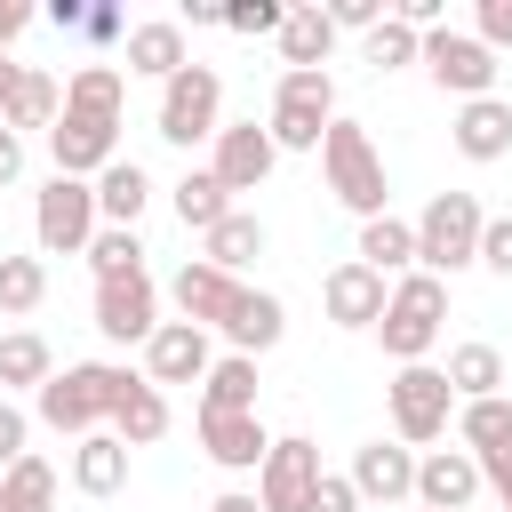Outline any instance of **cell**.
Listing matches in <instances>:
<instances>
[{
    "label": "cell",
    "instance_id": "1",
    "mask_svg": "<svg viewBox=\"0 0 512 512\" xmlns=\"http://www.w3.org/2000/svg\"><path fill=\"white\" fill-rule=\"evenodd\" d=\"M128 376H136V368L80 360V368H56V376L32 392V408H40V424H48V432H72V440H88V432H112V408H120Z\"/></svg>",
    "mask_w": 512,
    "mask_h": 512
},
{
    "label": "cell",
    "instance_id": "2",
    "mask_svg": "<svg viewBox=\"0 0 512 512\" xmlns=\"http://www.w3.org/2000/svg\"><path fill=\"white\" fill-rule=\"evenodd\" d=\"M320 168H328V192L368 224V216H384V200H392V184H384V152L368 144V128L360 120H328V136H320Z\"/></svg>",
    "mask_w": 512,
    "mask_h": 512
},
{
    "label": "cell",
    "instance_id": "3",
    "mask_svg": "<svg viewBox=\"0 0 512 512\" xmlns=\"http://www.w3.org/2000/svg\"><path fill=\"white\" fill-rule=\"evenodd\" d=\"M480 232H488V208L472 192H432L424 216H416V272H464L480 264Z\"/></svg>",
    "mask_w": 512,
    "mask_h": 512
},
{
    "label": "cell",
    "instance_id": "4",
    "mask_svg": "<svg viewBox=\"0 0 512 512\" xmlns=\"http://www.w3.org/2000/svg\"><path fill=\"white\" fill-rule=\"evenodd\" d=\"M440 320H448V280H440V272H408V280L392 288L376 336H384V352H392L400 368H416V360L440 344Z\"/></svg>",
    "mask_w": 512,
    "mask_h": 512
},
{
    "label": "cell",
    "instance_id": "5",
    "mask_svg": "<svg viewBox=\"0 0 512 512\" xmlns=\"http://www.w3.org/2000/svg\"><path fill=\"white\" fill-rule=\"evenodd\" d=\"M96 232H104V224H96V184L48 176L40 200H32V240H40V256H88Z\"/></svg>",
    "mask_w": 512,
    "mask_h": 512
},
{
    "label": "cell",
    "instance_id": "6",
    "mask_svg": "<svg viewBox=\"0 0 512 512\" xmlns=\"http://www.w3.org/2000/svg\"><path fill=\"white\" fill-rule=\"evenodd\" d=\"M328 120H336V80L328 72H280V96H272V144L280 152H320V136H328Z\"/></svg>",
    "mask_w": 512,
    "mask_h": 512
},
{
    "label": "cell",
    "instance_id": "7",
    "mask_svg": "<svg viewBox=\"0 0 512 512\" xmlns=\"http://www.w3.org/2000/svg\"><path fill=\"white\" fill-rule=\"evenodd\" d=\"M384 400H392V432H400V448H432L440 432H448V416H456V392H448V368H400L392 384H384Z\"/></svg>",
    "mask_w": 512,
    "mask_h": 512
},
{
    "label": "cell",
    "instance_id": "8",
    "mask_svg": "<svg viewBox=\"0 0 512 512\" xmlns=\"http://www.w3.org/2000/svg\"><path fill=\"white\" fill-rule=\"evenodd\" d=\"M216 112H224L216 64H184V72L160 88V136H168V144H216Z\"/></svg>",
    "mask_w": 512,
    "mask_h": 512
},
{
    "label": "cell",
    "instance_id": "9",
    "mask_svg": "<svg viewBox=\"0 0 512 512\" xmlns=\"http://www.w3.org/2000/svg\"><path fill=\"white\" fill-rule=\"evenodd\" d=\"M424 72H432L448 96H464V104H472V96H496V48L472 40V32H448V24L424 32Z\"/></svg>",
    "mask_w": 512,
    "mask_h": 512
},
{
    "label": "cell",
    "instance_id": "10",
    "mask_svg": "<svg viewBox=\"0 0 512 512\" xmlns=\"http://www.w3.org/2000/svg\"><path fill=\"white\" fill-rule=\"evenodd\" d=\"M312 488H320V448H312L304 432L272 440V456H264V472H256V504H264V512H312Z\"/></svg>",
    "mask_w": 512,
    "mask_h": 512
},
{
    "label": "cell",
    "instance_id": "11",
    "mask_svg": "<svg viewBox=\"0 0 512 512\" xmlns=\"http://www.w3.org/2000/svg\"><path fill=\"white\" fill-rule=\"evenodd\" d=\"M48 152H56V176H104L112 160H120V120H96V112H72L64 104V120L48 128Z\"/></svg>",
    "mask_w": 512,
    "mask_h": 512
},
{
    "label": "cell",
    "instance_id": "12",
    "mask_svg": "<svg viewBox=\"0 0 512 512\" xmlns=\"http://www.w3.org/2000/svg\"><path fill=\"white\" fill-rule=\"evenodd\" d=\"M96 328H104L112 344H152V336H160V288H152V272L96 280Z\"/></svg>",
    "mask_w": 512,
    "mask_h": 512
},
{
    "label": "cell",
    "instance_id": "13",
    "mask_svg": "<svg viewBox=\"0 0 512 512\" xmlns=\"http://www.w3.org/2000/svg\"><path fill=\"white\" fill-rule=\"evenodd\" d=\"M200 448H208V464H224V472H264L272 432L256 424V408H200Z\"/></svg>",
    "mask_w": 512,
    "mask_h": 512
},
{
    "label": "cell",
    "instance_id": "14",
    "mask_svg": "<svg viewBox=\"0 0 512 512\" xmlns=\"http://www.w3.org/2000/svg\"><path fill=\"white\" fill-rule=\"evenodd\" d=\"M272 160H280V144H272V128H256V120H240V128H216V160H208V176H216L224 192H256V184L272 176Z\"/></svg>",
    "mask_w": 512,
    "mask_h": 512
},
{
    "label": "cell",
    "instance_id": "15",
    "mask_svg": "<svg viewBox=\"0 0 512 512\" xmlns=\"http://www.w3.org/2000/svg\"><path fill=\"white\" fill-rule=\"evenodd\" d=\"M168 296H176V312L192 320V328H224L232 312H240V296H248V280H232V272H216V264H184L176 280H168Z\"/></svg>",
    "mask_w": 512,
    "mask_h": 512
},
{
    "label": "cell",
    "instance_id": "16",
    "mask_svg": "<svg viewBox=\"0 0 512 512\" xmlns=\"http://www.w3.org/2000/svg\"><path fill=\"white\" fill-rule=\"evenodd\" d=\"M208 368H216V352H208V328H192V320H160V336L144 344L152 384H208Z\"/></svg>",
    "mask_w": 512,
    "mask_h": 512
},
{
    "label": "cell",
    "instance_id": "17",
    "mask_svg": "<svg viewBox=\"0 0 512 512\" xmlns=\"http://www.w3.org/2000/svg\"><path fill=\"white\" fill-rule=\"evenodd\" d=\"M480 488H488V480H480V456H472V448H432V456H416V504H424V512H464Z\"/></svg>",
    "mask_w": 512,
    "mask_h": 512
},
{
    "label": "cell",
    "instance_id": "18",
    "mask_svg": "<svg viewBox=\"0 0 512 512\" xmlns=\"http://www.w3.org/2000/svg\"><path fill=\"white\" fill-rule=\"evenodd\" d=\"M320 304H328L336 328H376L384 304H392V288H384V272H368V264L352 256V264H336V272L320 280Z\"/></svg>",
    "mask_w": 512,
    "mask_h": 512
},
{
    "label": "cell",
    "instance_id": "19",
    "mask_svg": "<svg viewBox=\"0 0 512 512\" xmlns=\"http://www.w3.org/2000/svg\"><path fill=\"white\" fill-rule=\"evenodd\" d=\"M192 64V48H184V24L176 16H152V24H128V48H120V72H144V80H176Z\"/></svg>",
    "mask_w": 512,
    "mask_h": 512
},
{
    "label": "cell",
    "instance_id": "20",
    "mask_svg": "<svg viewBox=\"0 0 512 512\" xmlns=\"http://www.w3.org/2000/svg\"><path fill=\"white\" fill-rule=\"evenodd\" d=\"M352 488H360L368 504H400V496H416V448H400V440H368V448H352Z\"/></svg>",
    "mask_w": 512,
    "mask_h": 512
},
{
    "label": "cell",
    "instance_id": "21",
    "mask_svg": "<svg viewBox=\"0 0 512 512\" xmlns=\"http://www.w3.org/2000/svg\"><path fill=\"white\" fill-rule=\"evenodd\" d=\"M448 136H456L464 160L488 168V160L512 152V104H504V96H472V104H456V128H448Z\"/></svg>",
    "mask_w": 512,
    "mask_h": 512
},
{
    "label": "cell",
    "instance_id": "22",
    "mask_svg": "<svg viewBox=\"0 0 512 512\" xmlns=\"http://www.w3.org/2000/svg\"><path fill=\"white\" fill-rule=\"evenodd\" d=\"M72 488L80 496H120L128 488V440L120 432H88L72 448Z\"/></svg>",
    "mask_w": 512,
    "mask_h": 512
},
{
    "label": "cell",
    "instance_id": "23",
    "mask_svg": "<svg viewBox=\"0 0 512 512\" xmlns=\"http://www.w3.org/2000/svg\"><path fill=\"white\" fill-rule=\"evenodd\" d=\"M64 120V88H56V72H40V64H24V80L8 88V104H0V128H56Z\"/></svg>",
    "mask_w": 512,
    "mask_h": 512
},
{
    "label": "cell",
    "instance_id": "24",
    "mask_svg": "<svg viewBox=\"0 0 512 512\" xmlns=\"http://www.w3.org/2000/svg\"><path fill=\"white\" fill-rule=\"evenodd\" d=\"M112 432H120L128 448H152V440L168 432V392H160L152 376H128V392H120V408H112Z\"/></svg>",
    "mask_w": 512,
    "mask_h": 512
},
{
    "label": "cell",
    "instance_id": "25",
    "mask_svg": "<svg viewBox=\"0 0 512 512\" xmlns=\"http://www.w3.org/2000/svg\"><path fill=\"white\" fill-rule=\"evenodd\" d=\"M328 48H336L328 8H288V24H280V56H288V72H328Z\"/></svg>",
    "mask_w": 512,
    "mask_h": 512
},
{
    "label": "cell",
    "instance_id": "26",
    "mask_svg": "<svg viewBox=\"0 0 512 512\" xmlns=\"http://www.w3.org/2000/svg\"><path fill=\"white\" fill-rule=\"evenodd\" d=\"M144 200H152V176H144L136 160H112V168L96 176V216H104V224H120V232H136V216H144Z\"/></svg>",
    "mask_w": 512,
    "mask_h": 512
},
{
    "label": "cell",
    "instance_id": "27",
    "mask_svg": "<svg viewBox=\"0 0 512 512\" xmlns=\"http://www.w3.org/2000/svg\"><path fill=\"white\" fill-rule=\"evenodd\" d=\"M360 264H368V272H400V280H408V272H416V224H400L392 208H384V216H368V224H360Z\"/></svg>",
    "mask_w": 512,
    "mask_h": 512
},
{
    "label": "cell",
    "instance_id": "28",
    "mask_svg": "<svg viewBox=\"0 0 512 512\" xmlns=\"http://www.w3.org/2000/svg\"><path fill=\"white\" fill-rule=\"evenodd\" d=\"M224 336H232V352H248V360H256V352H272V344L288 336V312H280V296L248 288V296H240V312L224 320Z\"/></svg>",
    "mask_w": 512,
    "mask_h": 512
},
{
    "label": "cell",
    "instance_id": "29",
    "mask_svg": "<svg viewBox=\"0 0 512 512\" xmlns=\"http://www.w3.org/2000/svg\"><path fill=\"white\" fill-rule=\"evenodd\" d=\"M56 376V352H48V336H32V328H8L0 336V392H40Z\"/></svg>",
    "mask_w": 512,
    "mask_h": 512
},
{
    "label": "cell",
    "instance_id": "30",
    "mask_svg": "<svg viewBox=\"0 0 512 512\" xmlns=\"http://www.w3.org/2000/svg\"><path fill=\"white\" fill-rule=\"evenodd\" d=\"M64 104H72V112H96V120H120V112H128V72H120V64H80V72L64 80Z\"/></svg>",
    "mask_w": 512,
    "mask_h": 512
},
{
    "label": "cell",
    "instance_id": "31",
    "mask_svg": "<svg viewBox=\"0 0 512 512\" xmlns=\"http://www.w3.org/2000/svg\"><path fill=\"white\" fill-rule=\"evenodd\" d=\"M256 256H264V224L240 216V208H232L216 232H200V264H216V272H232V280H240V264H256Z\"/></svg>",
    "mask_w": 512,
    "mask_h": 512
},
{
    "label": "cell",
    "instance_id": "32",
    "mask_svg": "<svg viewBox=\"0 0 512 512\" xmlns=\"http://www.w3.org/2000/svg\"><path fill=\"white\" fill-rule=\"evenodd\" d=\"M448 392L456 400H496L504 392V352L496 344H456L448 352Z\"/></svg>",
    "mask_w": 512,
    "mask_h": 512
},
{
    "label": "cell",
    "instance_id": "33",
    "mask_svg": "<svg viewBox=\"0 0 512 512\" xmlns=\"http://www.w3.org/2000/svg\"><path fill=\"white\" fill-rule=\"evenodd\" d=\"M456 440H464L472 456L512 448V400H504V392H496V400H464V408H456Z\"/></svg>",
    "mask_w": 512,
    "mask_h": 512
},
{
    "label": "cell",
    "instance_id": "34",
    "mask_svg": "<svg viewBox=\"0 0 512 512\" xmlns=\"http://www.w3.org/2000/svg\"><path fill=\"white\" fill-rule=\"evenodd\" d=\"M0 512H56V464L48 456H24L0 472Z\"/></svg>",
    "mask_w": 512,
    "mask_h": 512
},
{
    "label": "cell",
    "instance_id": "35",
    "mask_svg": "<svg viewBox=\"0 0 512 512\" xmlns=\"http://www.w3.org/2000/svg\"><path fill=\"white\" fill-rule=\"evenodd\" d=\"M176 216H184V232H216V224L232 216V192H224L208 168H192V176L176 184Z\"/></svg>",
    "mask_w": 512,
    "mask_h": 512
},
{
    "label": "cell",
    "instance_id": "36",
    "mask_svg": "<svg viewBox=\"0 0 512 512\" xmlns=\"http://www.w3.org/2000/svg\"><path fill=\"white\" fill-rule=\"evenodd\" d=\"M200 408H256V360L248 352H224L200 384Z\"/></svg>",
    "mask_w": 512,
    "mask_h": 512
},
{
    "label": "cell",
    "instance_id": "37",
    "mask_svg": "<svg viewBox=\"0 0 512 512\" xmlns=\"http://www.w3.org/2000/svg\"><path fill=\"white\" fill-rule=\"evenodd\" d=\"M360 56L376 64V72H400V64H424V32H408L400 16H384L368 40H360Z\"/></svg>",
    "mask_w": 512,
    "mask_h": 512
},
{
    "label": "cell",
    "instance_id": "38",
    "mask_svg": "<svg viewBox=\"0 0 512 512\" xmlns=\"http://www.w3.org/2000/svg\"><path fill=\"white\" fill-rule=\"evenodd\" d=\"M48 296V264L40 256H0V312H40Z\"/></svg>",
    "mask_w": 512,
    "mask_h": 512
},
{
    "label": "cell",
    "instance_id": "39",
    "mask_svg": "<svg viewBox=\"0 0 512 512\" xmlns=\"http://www.w3.org/2000/svg\"><path fill=\"white\" fill-rule=\"evenodd\" d=\"M88 264H96V280H128V272H144V240L120 232V224H104V232L88 240Z\"/></svg>",
    "mask_w": 512,
    "mask_h": 512
},
{
    "label": "cell",
    "instance_id": "40",
    "mask_svg": "<svg viewBox=\"0 0 512 512\" xmlns=\"http://www.w3.org/2000/svg\"><path fill=\"white\" fill-rule=\"evenodd\" d=\"M280 24H288L280 0H232L224 8V32H280Z\"/></svg>",
    "mask_w": 512,
    "mask_h": 512
},
{
    "label": "cell",
    "instance_id": "41",
    "mask_svg": "<svg viewBox=\"0 0 512 512\" xmlns=\"http://www.w3.org/2000/svg\"><path fill=\"white\" fill-rule=\"evenodd\" d=\"M384 16H392L384 0H328V24H336V32H360V40H368Z\"/></svg>",
    "mask_w": 512,
    "mask_h": 512
},
{
    "label": "cell",
    "instance_id": "42",
    "mask_svg": "<svg viewBox=\"0 0 512 512\" xmlns=\"http://www.w3.org/2000/svg\"><path fill=\"white\" fill-rule=\"evenodd\" d=\"M80 40L88 48H128V16L120 8H80Z\"/></svg>",
    "mask_w": 512,
    "mask_h": 512
},
{
    "label": "cell",
    "instance_id": "43",
    "mask_svg": "<svg viewBox=\"0 0 512 512\" xmlns=\"http://www.w3.org/2000/svg\"><path fill=\"white\" fill-rule=\"evenodd\" d=\"M24 440H32V416H24V408H16V400H0V472H8V464H24V456H32V448H24Z\"/></svg>",
    "mask_w": 512,
    "mask_h": 512
},
{
    "label": "cell",
    "instance_id": "44",
    "mask_svg": "<svg viewBox=\"0 0 512 512\" xmlns=\"http://www.w3.org/2000/svg\"><path fill=\"white\" fill-rule=\"evenodd\" d=\"M312 512H360V488H352V472H320V488H312Z\"/></svg>",
    "mask_w": 512,
    "mask_h": 512
},
{
    "label": "cell",
    "instance_id": "45",
    "mask_svg": "<svg viewBox=\"0 0 512 512\" xmlns=\"http://www.w3.org/2000/svg\"><path fill=\"white\" fill-rule=\"evenodd\" d=\"M472 40H488V48H512V0H480V16H472Z\"/></svg>",
    "mask_w": 512,
    "mask_h": 512
},
{
    "label": "cell",
    "instance_id": "46",
    "mask_svg": "<svg viewBox=\"0 0 512 512\" xmlns=\"http://www.w3.org/2000/svg\"><path fill=\"white\" fill-rule=\"evenodd\" d=\"M480 264L512 280V216H488V232H480Z\"/></svg>",
    "mask_w": 512,
    "mask_h": 512
},
{
    "label": "cell",
    "instance_id": "47",
    "mask_svg": "<svg viewBox=\"0 0 512 512\" xmlns=\"http://www.w3.org/2000/svg\"><path fill=\"white\" fill-rule=\"evenodd\" d=\"M480 480L504 496V512H512V448H496V456H480Z\"/></svg>",
    "mask_w": 512,
    "mask_h": 512
},
{
    "label": "cell",
    "instance_id": "48",
    "mask_svg": "<svg viewBox=\"0 0 512 512\" xmlns=\"http://www.w3.org/2000/svg\"><path fill=\"white\" fill-rule=\"evenodd\" d=\"M16 176H24V136L0 128V184H16Z\"/></svg>",
    "mask_w": 512,
    "mask_h": 512
},
{
    "label": "cell",
    "instance_id": "49",
    "mask_svg": "<svg viewBox=\"0 0 512 512\" xmlns=\"http://www.w3.org/2000/svg\"><path fill=\"white\" fill-rule=\"evenodd\" d=\"M24 24H32V8H24V0H0V48H8Z\"/></svg>",
    "mask_w": 512,
    "mask_h": 512
},
{
    "label": "cell",
    "instance_id": "50",
    "mask_svg": "<svg viewBox=\"0 0 512 512\" xmlns=\"http://www.w3.org/2000/svg\"><path fill=\"white\" fill-rule=\"evenodd\" d=\"M208 512H264V504H256V496H240V488H224V496H216Z\"/></svg>",
    "mask_w": 512,
    "mask_h": 512
},
{
    "label": "cell",
    "instance_id": "51",
    "mask_svg": "<svg viewBox=\"0 0 512 512\" xmlns=\"http://www.w3.org/2000/svg\"><path fill=\"white\" fill-rule=\"evenodd\" d=\"M16 80H24V64H8V56H0V104H8V88H16Z\"/></svg>",
    "mask_w": 512,
    "mask_h": 512
},
{
    "label": "cell",
    "instance_id": "52",
    "mask_svg": "<svg viewBox=\"0 0 512 512\" xmlns=\"http://www.w3.org/2000/svg\"><path fill=\"white\" fill-rule=\"evenodd\" d=\"M416 512H424V504H416Z\"/></svg>",
    "mask_w": 512,
    "mask_h": 512
}]
</instances>
